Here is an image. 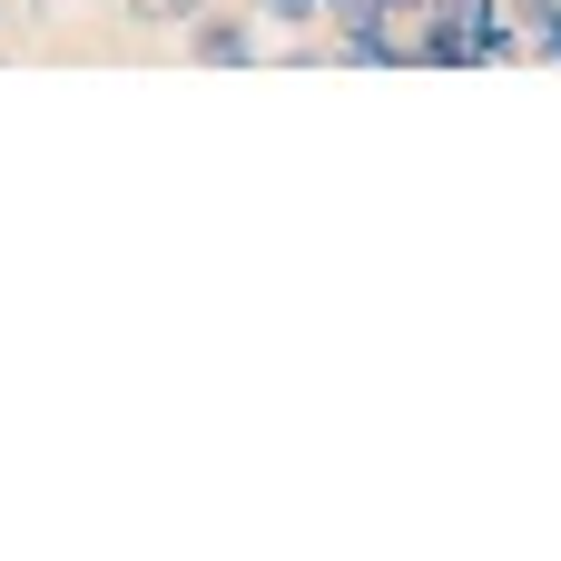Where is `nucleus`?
Segmentation results:
<instances>
[{"label": "nucleus", "mask_w": 561, "mask_h": 561, "mask_svg": "<svg viewBox=\"0 0 561 561\" xmlns=\"http://www.w3.org/2000/svg\"><path fill=\"white\" fill-rule=\"evenodd\" d=\"M256 49H266V30H256L247 0H237V10L207 0V10L187 20V59H197V69H256Z\"/></svg>", "instance_id": "f257e3e1"}, {"label": "nucleus", "mask_w": 561, "mask_h": 561, "mask_svg": "<svg viewBox=\"0 0 561 561\" xmlns=\"http://www.w3.org/2000/svg\"><path fill=\"white\" fill-rule=\"evenodd\" d=\"M523 30V59H561V0H503Z\"/></svg>", "instance_id": "f03ea898"}, {"label": "nucleus", "mask_w": 561, "mask_h": 561, "mask_svg": "<svg viewBox=\"0 0 561 561\" xmlns=\"http://www.w3.org/2000/svg\"><path fill=\"white\" fill-rule=\"evenodd\" d=\"M256 10V30H316L325 20V0H247Z\"/></svg>", "instance_id": "7ed1b4c3"}, {"label": "nucleus", "mask_w": 561, "mask_h": 561, "mask_svg": "<svg viewBox=\"0 0 561 561\" xmlns=\"http://www.w3.org/2000/svg\"><path fill=\"white\" fill-rule=\"evenodd\" d=\"M207 0H128V30H187Z\"/></svg>", "instance_id": "20e7f679"}, {"label": "nucleus", "mask_w": 561, "mask_h": 561, "mask_svg": "<svg viewBox=\"0 0 561 561\" xmlns=\"http://www.w3.org/2000/svg\"><path fill=\"white\" fill-rule=\"evenodd\" d=\"M0 20H10V0H0Z\"/></svg>", "instance_id": "39448f33"}]
</instances>
